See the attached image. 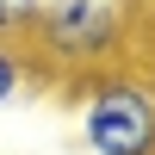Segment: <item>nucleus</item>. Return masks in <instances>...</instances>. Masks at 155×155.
<instances>
[{
    "mask_svg": "<svg viewBox=\"0 0 155 155\" xmlns=\"http://www.w3.org/2000/svg\"><path fill=\"white\" fill-rule=\"evenodd\" d=\"M25 81H31V56H25L19 44H6V37H0V106H6Z\"/></svg>",
    "mask_w": 155,
    "mask_h": 155,
    "instance_id": "7ed1b4c3",
    "label": "nucleus"
},
{
    "mask_svg": "<svg viewBox=\"0 0 155 155\" xmlns=\"http://www.w3.org/2000/svg\"><path fill=\"white\" fill-rule=\"evenodd\" d=\"M37 12H44V0H0V37L19 44V37L37 25Z\"/></svg>",
    "mask_w": 155,
    "mask_h": 155,
    "instance_id": "20e7f679",
    "label": "nucleus"
},
{
    "mask_svg": "<svg viewBox=\"0 0 155 155\" xmlns=\"http://www.w3.org/2000/svg\"><path fill=\"white\" fill-rule=\"evenodd\" d=\"M74 118L93 155H155V81L112 68L74 93Z\"/></svg>",
    "mask_w": 155,
    "mask_h": 155,
    "instance_id": "f03ea898",
    "label": "nucleus"
},
{
    "mask_svg": "<svg viewBox=\"0 0 155 155\" xmlns=\"http://www.w3.org/2000/svg\"><path fill=\"white\" fill-rule=\"evenodd\" d=\"M137 25H143V31L155 37V0H143V12H137Z\"/></svg>",
    "mask_w": 155,
    "mask_h": 155,
    "instance_id": "39448f33",
    "label": "nucleus"
},
{
    "mask_svg": "<svg viewBox=\"0 0 155 155\" xmlns=\"http://www.w3.org/2000/svg\"><path fill=\"white\" fill-rule=\"evenodd\" d=\"M31 68L74 74V81H99L118 68V56L143 37L130 0H44L31 31Z\"/></svg>",
    "mask_w": 155,
    "mask_h": 155,
    "instance_id": "f257e3e1",
    "label": "nucleus"
}]
</instances>
